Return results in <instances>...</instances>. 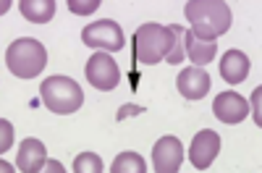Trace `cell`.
<instances>
[{
	"instance_id": "obj_11",
	"label": "cell",
	"mask_w": 262,
	"mask_h": 173,
	"mask_svg": "<svg viewBox=\"0 0 262 173\" xmlns=\"http://www.w3.org/2000/svg\"><path fill=\"white\" fill-rule=\"evenodd\" d=\"M184 53L189 55V60L194 66H207V63L215 60L217 45L215 39H205V37H196L191 29L184 32Z\"/></svg>"
},
{
	"instance_id": "obj_7",
	"label": "cell",
	"mask_w": 262,
	"mask_h": 173,
	"mask_svg": "<svg viewBox=\"0 0 262 173\" xmlns=\"http://www.w3.org/2000/svg\"><path fill=\"white\" fill-rule=\"evenodd\" d=\"M221 153V137L212 128H202L196 132L194 139H191V147H189V160L196 170H205L212 165V160Z\"/></svg>"
},
{
	"instance_id": "obj_16",
	"label": "cell",
	"mask_w": 262,
	"mask_h": 173,
	"mask_svg": "<svg viewBox=\"0 0 262 173\" xmlns=\"http://www.w3.org/2000/svg\"><path fill=\"white\" fill-rule=\"evenodd\" d=\"M74 170L76 173H100L102 170V160L95 153H81L74 160Z\"/></svg>"
},
{
	"instance_id": "obj_2",
	"label": "cell",
	"mask_w": 262,
	"mask_h": 173,
	"mask_svg": "<svg viewBox=\"0 0 262 173\" xmlns=\"http://www.w3.org/2000/svg\"><path fill=\"white\" fill-rule=\"evenodd\" d=\"M179 34H184L179 27H163V24H142L134 32V45H137V60L142 66H155V63L165 60L168 53L176 45Z\"/></svg>"
},
{
	"instance_id": "obj_13",
	"label": "cell",
	"mask_w": 262,
	"mask_h": 173,
	"mask_svg": "<svg viewBox=\"0 0 262 173\" xmlns=\"http://www.w3.org/2000/svg\"><path fill=\"white\" fill-rule=\"evenodd\" d=\"M221 76L228 84H242L249 76V58L242 50H228L221 58Z\"/></svg>"
},
{
	"instance_id": "obj_10",
	"label": "cell",
	"mask_w": 262,
	"mask_h": 173,
	"mask_svg": "<svg viewBox=\"0 0 262 173\" xmlns=\"http://www.w3.org/2000/svg\"><path fill=\"white\" fill-rule=\"evenodd\" d=\"M176 86L186 100H202L210 92V74L202 66H189L176 76Z\"/></svg>"
},
{
	"instance_id": "obj_19",
	"label": "cell",
	"mask_w": 262,
	"mask_h": 173,
	"mask_svg": "<svg viewBox=\"0 0 262 173\" xmlns=\"http://www.w3.org/2000/svg\"><path fill=\"white\" fill-rule=\"evenodd\" d=\"M184 55H186V53H184V42H179V39H176V45H173V50L168 53V58H165V60L170 63V66H179V63L184 60Z\"/></svg>"
},
{
	"instance_id": "obj_20",
	"label": "cell",
	"mask_w": 262,
	"mask_h": 173,
	"mask_svg": "<svg viewBox=\"0 0 262 173\" xmlns=\"http://www.w3.org/2000/svg\"><path fill=\"white\" fill-rule=\"evenodd\" d=\"M259 97H262V86H257V92L252 95V105H254V121H257V126L262 123V118H259Z\"/></svg>"
},
{
	"instance_id": "obj_12",
	"label": "cell",
	"mask_w": 262,
	"mask_h": 173,
	"mask_svg": "<svg viewBox=\"0 0 262 173\" xmlns=\"http://www.w3.org/2000/svg\"><path fill=\"white\" fill-rule=\"evenodd\" d=\"M45 160H48V155H45V144H42L39 139L29 137V139L21 142V147H18V158H16L18 170H24V173H37V170L45 168Z\"/></svg>"
},
{
	"instance_id": "obj_5",
	"label": "cell",
	"mask_w": 262,
	"mask_h": 173,
	"mask_svg": "<svg viewBox=\"0 0 262 173\" xmlns=\"http://www.w3.org/2000/svg\"><path fill=\"white\" fill-rule=\"evenodd\" d=\"M81 39L86 48H100V50H111V53H118L126 45L123 29L113 18H100L95 24H86L81 32Z\"/></svg>"
},
{
	"instance_id": "obj_6",
	"label": "cell",
	"mask_w": 262,
	"mask_h": 173,
	"mask_svg": "<svg viewBox=\"0 0 262 173\" xmlns=\"http://www.w3.org/2000/svg\"><path fill=\"white\" fill-rule=\"evenodd\" d=\"M84 74L90 79V84L100 92H113L118 81H121V69L118 63L107 55V53H95L84 66Z\"/></svg>"
},
{
	"instance_id": "obj_8",
	"label": "cell",
	"mask_w": 262,
	"mask_h": 173,
	"mask_svg": "<svg viewBox=\"0 0 262 173\" xmlns=\"http://www.w3.org/2000/svg\"><path fill=\"white\" fill-rule=\"evenodd\" d=\"M184 163V144L179 137H163L152 147V165L158 173H173Z\"/></svg>"
},
{
	"instance_id": "obj_4",
	"label": "cell",
	"mask_w": 262,
	"mask_h": 173,
	"mask_svg": "<svg viewBox=\"0 0 262 173\" xmlns=\"http://www.w3.org/2000/svg\"><path fill=\"white\" fill-rule=\"evenodd\" d=\"M39 100L45 102L48 111H53L58 116H69V113H76L81 107L84 92L69 76H48L39 84Z\"/></svg>"
},
{
	"instance_id": "obj_15",
	"label": "cell",
	"mask_w": 262,
	"mask_h": 173,
	"mask_svg": "<svg viewBox=\"0 0 262 173\" xmlns=\"http://www.w3.org/2000/svg\"><path fill=\"white\" fill-rule=\"evenodd\" d=\"M144 170H147L144 158L137 153H121L111 165V173H144Z\"/></svg>"
},
{
	"instance_id": "obj_1",
	"label": "cell",
	"mask_w": 262,
	"mask_h": 173,
	"mask_svg": "<svg viewBox=\"0 0 262 173\" xmlns=\"http://www.w3.org/2000/svg\"><path fill=\"white\" fill-rule=\"evenodd\" d=\"M184 13L191 24V32L205 39H217L221 34H226L233 21L231 8L223 0H189Z\"/></svg>"
},
{
	"instance_id": "obj_21",
	"label": "cell",
	"mask_w": 262,
	"mask_h": 173,
	"mask_svg": "<svg viewBox=\"0 0 262 173\" xmlns=\"http://www.w3.org/2000/svg\"><path fill=\"white\" fill-rule=\"evenodd\" d=\"M142 111H144V107H139V105H126L123 111L118 113V121H123V118H126L128 113H131V116H137V113H142Z\"/></svg>"
},
{
	"instance_id": "obj_14",
	"label": "cell",
	"mask_w": 262,
	"mask_h": 173,
	"mask_svg": "<svg viewBox=\"0 0 262 173\" xmlns=\"http://www.w3.org/2000/svg\"><path fill=\"white\" fill-rule=\"evenodd\" d=\"M18 11L32 24H48L55 16V0H21Z\"/></svg>"
},
{
	"instance_id": "obj_18",
	"label": "cell",
	"mask_w": 262,
	"mask_h": 173,
	"mask_svg": "<svg viewBox=\"0 0 262 173\" xmlns=\"http://www.w3.org/2000/svg\"><path fill=\"white\" fill-rule=\"evenodd\" d=\"M11 144H13V126L3 118L0 121V149L6 153V149H11Z\"/></svg>"
},
{
	"instance_id": "obj_3",
	"label": "cell",
	"mask_w": 262,
	"mask_h": 173,
	"mask_svg": "<svg viewBox=\"0 0 262 173\" xmlns=\"http://www.w3.org/2000/svg\"><path fill=\"white\" fill-rule=\"evenodd\" d=\"M6 66L18 79H34L48 66V50L34 37H21L6 50Z\"/></svg>"
},
{
	"instance_id": "obj_9",
	"label": "cell",
	"mask_w": 262,
	"mask_h": 173,
	"mask_svg": "<svg viewBox=\"0 0 262 173\" xmlns=\"http://www.w3.org/2000/svg\"><path fill=\"white\" fill-rule=\"evenodd\" d=\"M212 113H215L217 121H223V123H242L249 116V102L242 95H236V92L228 90V92H221L215 97Z\"/></svg>"
},
{
	"instance_id": "obj_17",
	"label": "cell",
	"mask_w": 262,
	"mask_h": 173,
	"mask_svg": "<svg viewBox=\"0 0 262 173\" xmlns=\"http://www.w3.org/2000/svg\"><path fill=\"white\" fill-rule=\"evenodd\" d=\"M100 8V0H69V11L76 16H90Z\"/></svg>"
},
{
	"instance_id": "obj_22",
	"label": "cell",
	"mask_w": 262,
	"mask_h": 173,
	"mask_svg": "<svg viewBox=\"0 0 262 173\" xmlns=\"http://www.w3.org/2000/svg\"><path fill=\"white\" fill-rule=\"evenodd\" d=\"M45 170H53V173H63V165L58 160H45Z\"/></svg>"
},
{
	"instance_id": "obj_23",
	"label": "cell",
	"mask_w": 262,
	"mask_h": 173,
	"mask_svg": "<svg viewBox=\"0 0 262 173\" xmlns=\"http://www.w3.org/2000/svg\"><path fill=\"white\" fill-rule=\"evenodd\" d=\"M0 170H3V173H11V170H13V168H11V165L6 163V158H3V160H0Z\"/></svg>"
}]
</instances>
